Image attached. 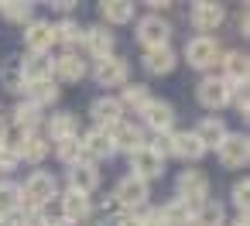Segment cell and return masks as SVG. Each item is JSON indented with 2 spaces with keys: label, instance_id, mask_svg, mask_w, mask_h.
I'll use <instances>...</instances> for the list:
<instances>
[{
  "label": "cell",
  "instance_id": "obj_1",
  "mask_svg": "<svg viewBox=\"0 0 250 226\" xmlns=\"http://www.w3.org/2000/svg\"><path fill=\"white\" fill-rule=\"evenodd\" d=\"M59 178L45 168H35L24 182H21V209H48L52 202H59Z\"/></svg>",
  "mask_w": 250,
  "mask_h": 226
},
{
  "label": "cell",
  "instance_id": "obj_2",
  "mask_svg": "<svg viewBox=\"0 0 250 226\" xmlns=\"http://www.w3.org/2000/svg\"><path fill=\"white\" fill-rule=\"evenodd\" d=\"M223 45L216 41V38H206V35H192L188 41H185V48H182V55H178V62H188V69H195V72H202V76H212V69L219 65V59H223Z\"/></svg>",
  "mask_w": 250,
  "mask_h": 226
},
{
  "label": "cell",
  "instance_id": "obj_3",
  "mask_svg": "<svg viewBox=\"0 0 250 226\" xmlns=\"http://www.w3.org/2000/svg\"><path fill=\"white\" fill-rule=\"evenodd\" d=\"M171 35H175V28H171V21L165 14H144V18L134 21V38H137V45L144 52L171 45Z\"/></svg>",
  "mask_w": 250,
  "mask_h": 226
},
{
  "label": "cell",
  "instance_id": "obj_4",
  "mask_svg": "<svg viewBox=\"0 0 250 226\" xmlns=\"http://www.w3.org/2000/svg\"><path fill=\"white\" fill-rule=\"evenodd\" d=\"M141 120V127H144V134L151 130L154 137H165V134H171L175 130V120H178V113H175V106L168 103V100H158V96H151L147 100V106L137 113Z\"/></svg>",
  "mask_w": 250,
  "mask_h": 226
},
{
  "label": "cell",
  "instance_id": "obj_5",
  "mask_svg": "<svg viewBox=\"0 0 250 226\" xmlns=\"http://www.w3.org/2000/svg\"><path fill=\"white\" fill-rule=\"evenodd\" d=\"M209 192H212V182H209V175L202 168H182L178 171V178H175V199H182L188 205H199V202L209 199Z\"/></svg>",
  "mask_w": 250,
  "mask_h": 226
},
{
  "label": "cell",
  "instance_id": "obj_6",
  "mask_svg": "<svg viewBox=\"0 0 250 226\" xmlns=\"http://www.w3.org/2000/svg\"><path fill=\"white\" fill-rule=\"evenodd\" d=\"M195 100L202 110H209L212 117H219V110L229 106V82L219 79V76H202L199 86H195Z\"/></svg>",
  "mask_w": 250,
  "mask_h": 226
},
{
  "label": "cell",
  "instance_id": "obj_7",
  "mask_svg": "<svg viewBox=\"0 0 250 226\" xmlns=\"http://www.w3.org/2000/svg\"><path fill=\"white\" fill-rule=\"evenodd\" d=\"M188 24L195 28V35L212 38V31H219L226 24V7L212 4V0H199V4H192V11H188Z\"/></svg>",
  "mask_w": 250,
  "mask_h": 226
},
{
  "label": "cell",
  "instance_id": "obj_8",
  "mask_svg": "<svg viewBox=\"0 0 250 226\" xmlns=\"http://www.w3.org/2000/svg\"><path fill=\"white\" fill-rule=\"evenodd\" d=\"M89 76H93V79H96V86H103V89H124V86L130 82V65H127L124 59L110 55V59L93 62Z\"/></svg>",
  "mask_w": 250,
  "mask_h": 226
},
{
  "label": "cell",
  "instance_id": "obj_9",
  "mask_svg": "<svg viewBox=\"0 0 250 226\" xmlns=\"http://www.w3.org/2000/svg\"><path fill=\"white\" fill-rule=\"evenodd\" d=\"M113 199H117L120 209L137 212V209L151 205V185L141 182V178H134V175H124V178L117 182V188H113Z\"/></svg>",
  "mask_w": 250,
  "mask_h": 226
},
{
  "label": "cell",
  "instance_id": "obj_10",
  "mask_svg": "<svg viewBox=\"0 0 250 226\" xmlns=\"http://www.w3.org/2000/svg\"><path fill=\"white\" fill-rule=\"evenodd\" d=\"M89 76V62L79 55V52H59L52 55V79L55 82H83Z\"/></svg>",
  "mask_w": 250,
  "mask_h": 226
},
{
  "label": "cell",
  "instance_id": "obj_11",
  "mask_svg": "<svg viewBox=\"0 0 250 226\" xmlns=\"http://www.w3.org/2000/svg\"><path fill=\"white\" fill-rule=\"evenodd\" d=\"M42 134L48 137V144H62V141H72L79 137V117L72 110H55V113H45V127Z\"/></svg>",
  "mask_w": 250,
  "mask_h": 226
},
{
  "label": "cell",
  "instance_id": "obj_12",
  "mask_svg": "<svg viewBox=\"0 0 250 226\" xmlns=\"http://www.w3.org/2000/svg\"><path fill=\"white\" fill-rule=\"evenodd\" d=\"M110 141H113V151H117V154H134L137 147L147 144V134H144V127H141L137 120L124 117L120 123L110 127Z\"/></svg>",
  "mask_w": 250,
  "mask_h": 226
},
{
  "label": "cell",
  "instance_id": "obj_13",
  "mask_svg": "<svg viewBox=\"0 0 250 226\" xmlns=\"http://www.w3.org/2000/svg\"><path fill=\"white\" fill-rule=\"evenodd\" d=\"M127 164H130V175H134V178H141V182L151 185L154 178L165 175V164H168V161H165L158 151H151V147L144 144V147H137L134 154H127Z\"/></svg>",
  "mask_w": 250,
  "mask_h": 226
},
{
  "label": "cell",
  "instance_id": "obj_14",
  "mask_svg": "<svg viewBox=\"0 0 250 226\" xmlns=\"http://www.w3.org/2000/svg\"><path fill=\"white\" fill-rule=\"evenodd\" d=\"M79 147H83V158L100 164V161H110L117 151H113V141H110V130L103 127H89L79 134Z\"/></svg>",
  "mask_w": 250,
  "mask_h": 226
},
{
  "label": "cell",
  "instance_id": "obj_15",
  "mask_svg": "<svg viewBox=\"0 0 250 226\" xmlns=\"http://www.w3.org/2000/svg\"><path fill=\"white\" fill-rule=\"evenodd\" d=\"M11 147H14L18 161H24V164H42V161L52 154V144H48V137H45L42 130L18 134V141H11Z\"/></svg>",
  "mask_w": 250,
  "mask_h": 226
},
{
  "label": "cell",
  "instance_id": "obj_16",
  "mask_svg": "<svg viewBox=\"0 0 250 226\" xmlns=\"http://www.w3.org/2000/svg\"><path fill=\"white\" fill-rule=\"evenodd\" d=\"M113 48H117V35H113L106 24H89V28L83 31V52H86L93 62L110 59Z\"/></svg>",
  "mask_w": 250,
  "mask_h": 226
},
{
  "label": "cell",
  "instance_id": "obj_17",
  "mask_svg": "<svg viewBox=\"0 0 250 226\" xmlns=\"http://www.w3.org/2000/svg\"><path fill=\"white\" fill-rule=\"evenodd\" d=\"M216 158H219V164L223 168H247V161H250V137L247 134H226V141L216 147Z\"/></svg>",
  "mask_w": 250,
  "mask_h": 226
},
{
  "label": "cell",
  "instance_id": "obj_18",
  "mask_svg": "<svg viewBox=\"0 0 250 226\" xmlns=\"http://www.w3.org/2000/svg\"><path fill=\"white\" fill-rule=\"evenodd\" d=\"M59 212H62L59 219L83 226V223H89V216H93V195H83V192L65 188V192H59Z\"/></svg>",
  "mask_w": 250,
  "mask_h": 226
},
{
  "label": "cell",
  "instance_id": "obj_19",
  "mask_svg": "<svg viewBox=\"0 0 250 226\" xmlns=\"http://www.w3.org/2000/svg\"><path fill=\"white\" fill-rule=\"evenodd\" d=\"M55 48V31H52V21L45 18H35L24 24V52L31 55H52Z\"/></svg>",
  "mask_w": 250,
  "mask_h": 226
},
{
  "label": "cell",
  "instance_id": "obj_20",
  "mask_svg": "<svg viewBox=\"0 0 250 226\" xmlns=\"http://www.w3.org/2000/svg\"><path fill=\"white\" fill-rule=\"evenodd\" d=\"M168 147H171V158H178V161H188V164H195V161H202L209 151L202 147V141L192 134V130H171L168 134Z\"/></svg>",
  "mask_w": 250,
  "mask_h": 226
},
{
  "label": "cell",
  "instance_id": "obj_21",
  "mask_svg": "<svg viewBox=\"0 0 250 226\" xmlns=\"http://www.w3.org/2000/svg\"><path fill=\"white\" fill-rule=\"evenodd\" d=\"M65 182H69V188H72V192L93 195V192L100 188L103 175H100V168H96L93 161H76L72 168H65Z\"/></svg>",
  "mask_w": 250,
  "mask_h": 226
},
{
  "label": "cell",
  "instance_id": "obj_22",
  "mask_svg": "<svg viewBox=\"0 0 250 226\" xmlns=\"http://www.w3.org/2000/svg\"><path fill=\"white\" fill-rule=\"evenodd\" d=\"M219 79H226L229 86H243L247 82V76H250V59H247V52H240V48H226L223 52V59H219Z\"/></svg>",
  "mask_w": 250,
  "mask_h": 226
},
{
  "label": "cell",
  "instance_id": "obj_23",
  "mask_svg": "<svg viewBox=\"0 0 250 226\" xmlns=\"http://www.w3.org/2000/svg\"><path fill=\"white\" fill-rule=\"evenodd\" d=\"M89 117H93V127L110 130L113 123L124 120V110H120V103H117L113 93H103V96H96V100L89 103Z\"/></svg>",
  "mask_w": 250,
  "mask_h": 226
},
{
  "label": "cell",
  "instance_id": "obj_24",
  "mask_svg": "<svg viewBox=\"0 0 250 226\" xmlns=\"http://www.w3.org/2000/svg\"><path fill=\"white\" fill-rule=\"evenodd\" d=\"M141 65H144L147 76H171L175 65H178V52H175L171 45H165V48H151V52L141 55Z\"/></svg>",
  "mask_w": 250,
  "mask_h": 226
},
{
  "label": "cell",
  "instance_id": "obj_25",
  "mask_svg": "<svg viewBox=\"0 0 250 226\" xmlns=\"http://www.w3.org/2000/svg\"><path fill=\"white\" fill-rule=\"evenodd\" d=\"M192 134L202 141V147H206V151H216V147L226 141L229 127H226V120H223V117H212V113H209V117H202V120L192 127Z\"/></svg>",
  "mask_w": 250,
  "mask_h": 226
},
{
  "label": "cell",
  "instance_id": "obj_26",
  "mask_svg": "<svg viewBox=\"0 0 250 226\" xmlns=\"http://www.w3.org/2000/svg\"><path fill=\"white\" fill-rule=\"evenodd\" d=\"M100 24L106 28H120V24H134L137 18V4H130V0H103L100 4Z\"/></svg>",
  "mask_w": 250,
  "mask_h": 226
},
{
  "label": "cell",
  "instance_id": "obj_27",
  "mask_svg": "<svg viewBox=\"0 0 250 226\" xmlns=\"http://www.w3.org/2000/svg\"><path fill=\"white\" fill-rule=\"evenodd\" d=\"M11 123L21 130V134H31V130H42L45 127V110H38L35 103L28 100H18L14 110H11Z\"/></svg>",
  "mask_w": 250,
  "mask_h": 226
},
{
  "label": "cell",
  "instance_id": "obj_28",
  "mask_svg": "<svg viewBox=\"0 0 250 226\" xmlns=\"http://www.w3.org/2000/svg\"><path fill=\"white\" fill-rule=\"evenodd\" d=\"M52 31H55V45H62L65 52H76L83 45L86 24H79V18H59V21H52Z\"/></svg>",
  "mask_w": 250,
  "mask_h": 226
},
{
  "label": "cell",
  "instance_id": "obj_29",
  "mask_svg": "<svg viewBox=\"0 0 250 226\" xmlns=\"http://www.w3.org/2000/svg\"><path fill=\"white\" fill-rule=\"evenodd\" d=\"M21 100L35 103L38 110H52V106L62 100V89H59L55 79H45V82H31V86H24V96H21Z\"/></svg>",
  "mask_w": 250,
  "mask_h": 226
},
{
  "label": "cell",
  "instance_id": "obj_30",
  "mask_svg": "<svg viewBox=\"0 0 250 226\" xmlns=\"http://www.w3.org/2000/svg\"><path fill=\"white\" fill-rule=\"evenodd\" d=\"M18 69H21V76H24V82L31 86V82H45V79H52V55H24L21 62H18Z\"/></svg>",
  "mask_w": 250,
  "mask_h": 226
},
{
  "label": "cell",
  "instance_id": "obj_31",
  "mask_svg": "<svg viewBox=\"0 0 250 226\" xmlns=\"http://www.w3.org/2000/svg\"><path fill=\"white\" fill-rule=\"evenodd\" d=\"M147 100H151L147 82H127V86L120 89V96H117V103H120L124 117H127V113H141V110L147 106Z\"/></svg>",
  "mask_w": 250,
  "mask_h": 226
},
{
  "label": "cell",
  "instance_id": "obj_32",
  "mask_svg": "<svg viewBox=\"0 0 250 226\" xmlns=\"http://www.w3.org/2000/svg\"><path fill=\"white\" fill-rule=\"evenodd\" d=\"M192 226H226V205L219 202V199H206V202H199L195 205V212H192Z\"/></svg>",
  "mask_w": 250,
  "mask_h": 226
},
{
  "label": "cell",
  "instance_id": "obj_33",
  "mask_svg": "<svg viewBox=\"0 0 250 226\" xmlns=\"http://www.w3.org/2000/svg\"><path fill=\"white\" fill-rule=\"evenodd\" d=\"M158 209H161L165 226H192V212H195V205H188V202H182V199H168V202L158 205Z\"/></svg>",
  "mask_w": 250,
  "mask_h": 226
},
{
  "label": "cell",
  "instance_id": "obj_34",
  "mask_svg": "<svg viewBox=\"0 0 250 226\" xmlns=\"http://www.w3.org/2000/svg\"><path fill=\"white\" fill-rule=\"evenodd\" d=\"M21 182L0 178V216H18L21 212Z\"/></svg>",
  "mask_w": 250,
  "mask_h": 226
},
{
  "label": "cell",
  "instance_id": "obj_35",
  "mask_svg": "<svg viewBox=\"0 0 250 226\" xmlns=\"http://www.w3.org/2000/svg\"><path fill=\"white\" fill-rule=\"evenodd\" d=\"M0 18L24 28L28 21H35V4H28V0H7V4H0Z\"/></svg>",
  "mask_w": 250,
  "mask_h": 226
},
{
  "label": "cell",
  "instance_id": "obj_36",
  "mask_svg": "<svg viewBox=\"0 0 250 226\" xmlns=\"http://www.w3.org/2000/svg\"><path fill=\"white\" fill-rule=\"evenodd\" d=\"M0 86H4L7 93H14V96H24V76H21V69H18V62H11V65H4V72H0Z\"/></svg>",
  "mask_w": 250,
  "mask_h": 226
},
{
  "label": "cell",
  "instance_id": "obj_37",
  "mask_svg": "<svg viewBox=\"0 0 250 226\" xmlns=\"http://www.w3.org/2000/svg\"><path fill=\"white\" fill-rule=\"evenodd\" d=\"M229 202L236 205V216H247V205H250V178H236L233 188H229Z\"/></svg>",
  "mask_w": 250,
  "mask_h": 226
},
{
  "label": "cell",
  "instance_id": "obj_38",
  "mask_svg": "<svg viewBox=\"0 0 250 226\" xmlns=\"http://www.w3.org/2000/svg\"><path fill=\"white\" fill-rule=\"evenodd\" d=\"M55 158L65 164V168H72L76 161H86L83 158V147H79V137H72V141H62V144H55Z\"/></svg>",
  "mask_w": 250,
  "mask_h": 226
},
{
  "label": "cell",
  "instance_id": "obj_39",
  "mask_svg": "<svg viewBox=\"0 0 250 226\" xmlns=\"http://www.w3.org/2000/svg\"><path fill=\"white\" fill-rule=\"evenodd\" d=\"M14 219H18V226H52L48 209H21Z\"/></svg>",
  "mask_w": 250,
  "mask_h": 226
},
{
  "label": "cell",
  "instance_id": "obj_40",
  "mask_svg": "<svg viewBox=\"0 0 250 226\" xmlns=\"http://www.w3.org/2000/svg\"><path fill=\"white\" fill-rule=\"evenodd\" d=\"M229 106H233L240 117L250 113V93H247V82H243V86H229Z\"/></svg>",
  "mask_w": 250,
  "mask_h": 226
},
{
  "label": "cell",
  "instance_id": "obj_41",
  "mask_svg": "<svg viewBox=\"0 0 250 226\" xmlns=\"http://www.w3.org/2000/svg\"><path fill=\"white\" fill-rule=\"evenodd\" d=\"M18 154H14V147L7 144V147H0V178H11V171H18Z\"/></svg>",
  "mask_w": 250,
  "mask_h": 226
},
{
  "label": "cell",
  "instance_id": "obj_42",
  "mask_svg": "<svg viewBox=\"0 0 250 226\" xmlns=\"http://www.w3.org/2000/svg\"><path fill=\"white\" fill-rule=\"evenodd\" d=\"M106 223H110V226H144V223H141V209H137V212L120 209V212H117V216H110Z\"/></svg>",
  "mask_w": 250,
  "mask_h": 226
},
{
  "label": "cell",
  "instance_id": "obj_43",
  "mask_svg": "<svg viewBox=\"0 0 250 226\" xmlns=\"http://www.w3.org/2000/svg\"><path fill=\"white\" fill-rule=\"evenodd\" d=\"M141 223H144V226H165L161 209H158V205H144V209H141Z\"/></svg>",
  "mask_w": 250,
  "mask_h": 226
},
{
  "label": "cell",
  "instance_id": "obj_44",
  "mask_svg": "<svg viewBox=\"0 0 250 226\" xmlns=\"http://www.w3.org/2000/svg\"><path fill=\"white\" fill-rule=\"evenodd\" d=\"M96 205H100V209H103L106 216H117V212H120V205H117V199H113V192H106V195H103L100 202H93V209H96Z\"/></svg>",
  "mask_w": 250,
  "mask_h": 226
},
{
  "label": "cell",
  "instance_id": "obj_45",
  "mask_svg": "<svg viewBox=\"0 0 250 226\" xmlns=\"http://www.w3.org/2000/svg\"><path fill=\"white\" fill-rule=\"evenodd\" d=\"M236 28H240V35H247V31H250V11H247V4L236 11Z\"/></svg>",
  "mask_w": 250,
  "mask_h": 226
},
{
  "label": "cell",
  "instance_id": "obj_46",
  "mask_svg": "<svg viewBox=\"0 0 250 226\" xmlns=\"http://www.w3.org/2000/svg\"><path fill=\"white\" fill-rule=\"evenodd\" d=\"M62 18H72V11H76V4H72V0H55V4H52Z\"/></svg>",
  "mask_w": 250,
  "mask_h": 226
},
{
  "label": "cell",
  "instance_id": "obj_47",
  "mask_svg": "<svg viewBox=\"0 0 250 226\" xmlns=\"http://www.w3.org/2000/svg\"><path fill=\"white\" fill-rule=\"evenodd\" d=\"M7 144H11V123L0 117V147H7Z\"/></svg>",
  "mask_w": 250,
  "mask_h": 226
},
{
  "label": "cell",
  "instance_id": "obj_48",
  "mask_svg": "<svg viewBox=\"0 0 250 226\" xmlns=\"http://www.w3.org/2000/svg\"><path fill=\"white\" fill-rule=\"evenodd\" d=\"M226 226H250V216H233L226 219Z\"/></svg>",
  "mask_w": 250,
  "mask_h": 226
},
{
  "label": "cell",
  "instance_id": "obj_49",
  "mask_svg": "<svg viewBox=\"0 0 250 226\" xmlns=\"http://www.w3.org/2000/svg\"><path fill=\"white\" fill-rule=\"evenodd\" d=\"M0 226H18V219L14 216H0Z\"/></svg>",
  "mask_w": 250,
  "mask_h": 226
},
{
  "label": "cell",
  "instance_id": "obj_50",
  "mask_svg": "<svg viewBox=\"0 0 250 226\" xmlns=\"http://www.w3.org/2000/svg\"><path fill=\"white\" fill-rule=\"evenodd\" d=\"M52 226H76V223H65V219H52Z\"/></svg>",
  "mask_w": 250,
  "mask_h": 226
},
{
  "label": "cell",
  "instance_id": "obj_51",
  "mask_svg": "<svg viewBox=\"0 0 250 226\" xmlns=\"http://www.w3.org/2000/svg\"><path fill=\"white\" fill-rule=\"evenodd\" d=\"M93 226H110V223H106V219H103V223H93Z\"/></svg>",
  "mask_w": 250,
  "mask_h": 226
}]
</instances>
